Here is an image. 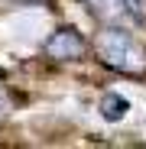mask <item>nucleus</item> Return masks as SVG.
Wrapping results in <instances>:
<instances>
[{
	"label": "nucleus",
	"mask_w": 146,
	"mask_h": 149,
	"mask_svg": "<svg viewBox=\"0 0 146 149\" xmlns=\"http://www.w3.org/2000/svg\"><path fill=\"white\" fill-rule=\"evenodd\" d=\"M94 52L107 68L130 74V78H143L146 74V45L124 26H107L97 33Z\"/></svg>",
	"instance_id": "f257e3e1"
},
{
	"label": "nucleus",
	"mask_w": 146,
	"mask_h": 149,
	"mask_svg": "<svg viewBox=\"0 0 146 149\" xmlns=\"http://www.w3.org/2000/svg\"><path fill=\"white\" fill-rule=\"evenodd\" d=\"M88 52V42L75 26H59L52 36L42 42V55L52 62H75Z\"/></svg>",
	"instance_id": "f03ea898"
},
{
	"label": "nucleus",
	"mask_w": 146,
	"mask_h": 149,
	"mask_svg": "<svg viewBox=\"0 0 146 149\" xmlns=\"http://www.w3.org/2000/svg\"><path fill=\"white\" fill-rule=\"evenodd\" d=\"M97 110H101V117H104L107 123H117V120H124V117H127L130 104H127V97H120V94H104Z\"/></svg>",
	"instance_id": "7ed1b4c3"
},
{
	"label": "nucleus",
	"mask_w": 146,
	"mask_h": 149,
	"mask_svg": "<svg viewBox=\"0 0 146 149\" xmlns=\"http://www.w3.org/2000/svg\"><path fill=\"white\" fill-rule=\"evenodd\" d=\"M117 3H120V10H124L130 19L143 23V0H117Z\"/></svg>",
	"instance_id": "20e7f679"
},
{
	"label": "nucleus",
	"mask_w": 146,
	"mask_h": 149,
	"mask_svg": "<svg viewBox=\"0 0 146 149\" xmlns=\"http://www.w3.org/2000/svg\"><path fill=\"white\" fill-rule=\"evenodd\" d=\"M85 3H88L94 13H104V10H117V7H120L117 0H85Z\"/></svg>",
	"instance_id": "39448f33"
}]
</instances>
